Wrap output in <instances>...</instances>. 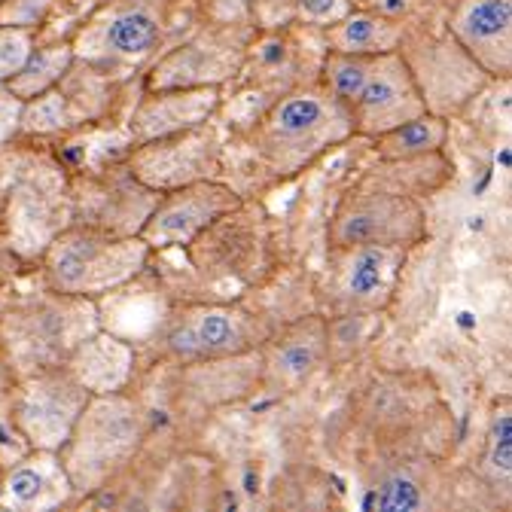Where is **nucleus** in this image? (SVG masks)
I'll return each mask as SVG.
<instances>
[{"label": "nucleus", "mask_w": 512, "mask_h": 512, "mask_svg": "<svg viewBox=\"0 0 512 512\" xmlns=\"http://www.w3.org/2000/svg\"><path fill=\"white\" fill-rule=\"evenodd\" d=\"M150 256L141 238H116L95 229L58 235L46 250V278L58 293L101 296L132 281Z\"/></svg>", "instance_id": "obj_3"}, {"label": "nucleus", "mask_w": 512, "mask_h": 512, "mask_svg": "<svg viewBox=\"0 0 512 512\" xmlns=\"http://www.w3.org/2000/svg\"><path fill=\"white\" fill-rule=\"evenodd\" d=\"M375 55H348V52H333L324 64V89H330L339 101L351 107V101L360 95L369 68Z\"/></svg>", "instance_id": "obj_20"}, {"label": "nucleus", "mask_w": 512, "mask_h": 512, "mask_svg": "<svg viewBox=\"0 0 512 512\" xmlns=\"http://www.w3.org/2000/svg\"><path fill=\"white\" fill-rule=\"evenodd\" d=\"M22 104L10 89L7 83H0V144L10 141L16 132H19V119H22Z\"/></svg>", "instance_id": "obj_27"}, {"label": "nucleus", "mask_w": 512, "mask_h": 512, "mask_svg": "<svg viewBox=\"0 0 512 512\" xmlns=\"http://www.w3.org/2000/svg\"><path fill=\"white\" fill-rule=\"evenodd\" d=\"M135 366V354L125 342H119L116 336L98 333L92 339H86L80 345V351L71 360V375L83 384V388L95 397V394H113L132 375Z\"/></svg>", "instance_id": "obj_15"}, {"label": "nucleus", "mask_w": 512, "mask_h": 512, "mask_svg": "<svg viewBox=\"0 0 512 512\" xmlns=\"http://www.w3.org/2000/svg\"><path fill=\"white\" fill-rule=\"evenodd\" d=\"M141 445V415L132 400L95 394L80 412L71 436L58 448V458L80 491H95L116 470H122Z\"/></svg>", "instance_id": "obj_2"}, {"label": "nucleus", "mask_w": 512, "mask_h": 512, "mask_svg": "<svg viewBox=\"0 0 512 512\" xmlns=\"http://www.w3.org/2000/svg\"><path fill=\"white\" fill-rule=\"evenodd\" d=\"M34 52V34L31 28L19 25H0V83H7L22 71V64Z\"/></svg>", "instance_id": "obj_22"}, {"label": "nucleus", "mask_w": 512, "mask_h": 512, "mask_svg": "<svg viewBox=\"0 0 512 512\" xmlns=\"http://www.w3.org/2000/svg\"><path fill=\"white\" fill-rule=\"evenodd\" d=\"M375 506L378 509H418L424 506V497H421V488L409 476L397 473L381 482V488L375 491Z\"/></svg>", "instance_id": "obj_24"}, {"label": "nucleus", "mask_w": 512, "mask_h": 512, "mask_svg": "<svg viewBox=\"0 0 512 512\" xmlns=\"http://www.w3.org/2000/svg\"><path fill=\"white\" fill-rule=\"evenodd\" d=\"M168 0H110L74 37V58L92 64H138L156 52Z\"/></svg>", "instance_id": "obj_4"}, {"label": "nucleus", "mask_w": 512, "mask_h": 512, "mask_svg": "<svg viewBox=\"0 0 512 512\" xmlns=\"http://www.w3.org/2000/svg\"><path fill=\"white\" fill-rule=\"evenodd\" d=\"M74 64V49L71 43H58V46H46L40 52H31V58L22 64V71L16 77L7 80V89L19 98V101H31L43 92H49L64 74L71 71Z\"/></svg>", "instance_id": "obj_19"}, {"label": "nucleus", "mask_w": 512, "mask_h": 512, "mask_svg": "<svg viewBox=\"0 0 512 512\" xmlns=\"http://www.w3.org/2000/svg\"><path fill=\"white\" fill-rule=\"evenodd\" d=\"M71 122L68 116V98L61 92L49 89L31 101L22 104V119H19V128H28V132H58Z\"/></svg>", "instance_id": "obj_21"}, {"label": "nucleus", "mask_w": 512, "mask_h": 512, "mask_svg": "<svg viewBox=\"0 0 512 512\" xmlns=\"http://www.w3.org/2000/svg\"><path fill=\"white\" fill-rule=\"evenodd\" d=\"M52 0H0V25H19L31 28L37 25Z\"/></svg>", "instance_id": "obj_26"}, {"label": "nucleus", "mask_w": 512, "mask_h": 512, "mask_svg": "<svg viewBox=\"0 0 512 512\" xmlns=\"http://www.w3.org/2000/svg\"><path fill=\"white\" fill-rule=\"evenodd\" d=\"M351 0H293L290 16H296L305 25H336L339 19H345L351 13Z\"/></svg>", "instance_id": "obj_25"}, {"label": "nucleus", "mask_w": 512, "mask_h": 512, "mask_svg": "<svg viewBox=\"0 0 512 512\" xmlns=\"http://www.w3.org/2000/svg\"><path fill=\"white\" fill-rule=\"evenodd\" d=\"M220 104L217 86H168L144 95V101L132 113V135L138 144L186 132L208 122V116Z\"/></svg>", "instance_id": "obj_12"}, {"label": "nucleus", "mask_w": 512, "mask_h": 512, "mask_svg": "<svg viewBox=\"0 0 512 512\" xmlns=\"http://www.w3.org/2000/svg\"><path fill=\"white\" fill-rule=\"evenodd\" d=\"M138 147L141 150L132 156L128 168H132V174L144 186L165 189V192L211 177L217 168V153H220L217 138L211 128H205V122L177 135L138 144Z\"/></svg>", "instance_id": "obj_9"}, {"label": "nucleus", "mask_w": 512, "mask_h": 512, "mask_svg": "<svg viewBox=\"0 0 512 512\" xmlns=\"http://www.w3.org/2000/svg\"><path fill=\"white\" fill-rule=\"evenodd\" d=\"M354 135V116L330 89L284 95L256 128V153L275 174H296L324 150Z\"/></svg>", "instance_id": "obj_1"}, {"label": "nucleus", "mask_w": 512, "mask_h": 512, "mask_svg": "<svg viewBox=\"0 0 512 512\" xmlns=\"http://www.w3.org/2000/svg\"><path fill=\"white\" fill-rule=\"evenodd\" d=\"M427 110V98L418 86L412 64L394 49L372 58L369 77L360 95L351 101L354 132L378 138L391 128L421 116Z\"/></svg>", "instance_id": "obj_7"}, {"label": "nucleus", "mask_w": 512, "mask_h": 512, "mask_svg": "<svg viewBox=\"0 0 512 512\" xmlns=\"http://www.w3.org/2000/svg\"><path fill=\"white\" fill-rule=\"evenodd\" d=\"M488 470L500 479H509L512 470V418L509 409L497 412L491 421V433H488V455H485Z\"/></svg>", "instance_id": "obj_23"}, {"label": "nucleus", "mask_w": 512, "mask_h": 512, "mask_svg": "<svg viewBox=\"0 0 512 512\" xmlns=\"http://www.w3.org/2000/svg\"><path fill=\"white\" fill-rule=\"evenodd\" d=\"M89 400H92V394L71 375V369L49 372V375L34 378L22 391L16 418H19L25 439L34 448L58 452L64 439L71 436V430Z\"/></svg>", "instance_id": "obj_8"}, {"label": "nucleus", "mask_w": 512, "mask_h": 512, "mask_svg": "<svg viewBox=\"0 0 512 512\" xmlns=\"http://www.w3.org/2000/svg\"><path fill=\"white\" fill-rule=\"evenodd\" d=\"M260 339L256 317L229 305H199L177 314L168 330V348L177 357H238Z\"/></svg>", "instance_id": "obj_10"}, {"label": "nucleus", "mask_w": 512, "mask_h": 512, "mask_svg": "<svg viewBox=\"0 0 512 512\" xmlns=\"http://www.w3.org/2000/svg\"><path fill=\"white\" fill-rule=\"evenodd\" d=\"M74 494L71 476L64 470L58 452H37L25 461H19L0 485V506L7 509H25V512H46L61 503H68Z\"/></svg>", "instance_id": "obj_13"}, {"label": "nucleus", "mask_w": 512, "mask_h": 512, "mask_svg": "<svg viewBox=\"0 0 512 512\" xmlns=\"http://www.w3.org/2000/svg\"><path fill=\"white\" fill-rule=\"evenodd\" d=\"M452 34L476 68L506 77L512 68V0H458Z\"/></svg>", "instance_id": "obj_11"}, {"label": "nucleus", "mask_w": 512, "mask_h": 512, "mask_svg": "<svg viewBox=\"0 0 512 512\" xmlns=\"http://www.w3.org/2000/svg\"><path fill=\"white\" fill-rule=\"evenodd\" d=\"M445 138H448L445 119L424 110L421 116L378 135L375 141H378V153L384 159H418V156L436 153L445 144Z\"/></svg>", "instance_id": "obj_18"}, {"label": "nucleus", "mask_w": 512, "mask_h": 512, "mask_svg": "<svg viewBox=\"0 0 512 512\" xmlns=\"http://www.w3.org/2000/svg\"><path fill=\"white\" fill-rule=\"evenodd\" d=\"M424 238V214L421 208L400 192L381 189H357L348 192L336 208L330 241L336 250L348 247H412Z\"/></svg>", "instance_id": "obj_5"}, {"label": "nucleus", "mask_w": 512, "mask_h": 512, "mask_svg": "<svg viewBox=\"0 0 512 512\" xmlns=\"http://www.w3.org/2000/svg\"><path fill=\"white\" fill-rule=\"evenodd\" d=\"M339 287L345 299L363 308H378L391 299L397 275L406 260V247H381V244H366V247H348Z\"/></svg>", "instance_id": "obj_14"}, {"label": "nucleus", "mask_w": 512, "mask_h": 512, "mask_svg": "<svg viewBox=\"0 0 512 512\" xmlns=\"http://www.w3.org/2000/svg\"><path fill=\"white\" fill-rule=\"evenodd\" d=\"M281 4H287V7L293 10V0H256V13L263 16L266 25H275V10H278Z\"/></svg>", "instance_id": "obj_28"}, {"label": "nucleus", "mask_w": 512, "mask_h": 512, "mask_svg": "<svg viewBox=\"0 0 512 512\" xmlns=\"http://www.w3.org/2000/svg\"><path fill=\"white\" fill-rule=\"evenodd\" d=\"M238 205H241V196L220 180L205 177L196 183H186V186L168 189V196L150 214L138 238L150 250L192 244L208 226L238 211Z\"/></svg>", "instance_id": "obj_6"}, {"label": "nucleus", "mask_w": 512, "mask_h": 512, "mask_svg": "<svg viewBox=\"0 0 512 512\" xmlns=\"http://www.w3.org/2000/svg\"><path fill=\"white\" fill-rule=\"evenodd\" d=\"M327 43L333 52L348 55H384L403 43V28L375 13H348L327 31Z\"/></svg>", "instance_id": "obj_17"}, {"label": "nucleus", "mask_w": 512, "mask_h": 512, "mask_svg": "<svg viewBox=\"0 0 512 512\" xmlns=\"http://www.w3.org/2000/svg\"><path fill=\"white\" fill-rule=\"evenodd\" d=\"M324 351H327V330L320 320H302L293 330L284 333V339H278L272 348H269V375L278 381V384H302L317 366L324 360Z\"/></svg>", "instance_id": "obj_16"}]
</instances>
